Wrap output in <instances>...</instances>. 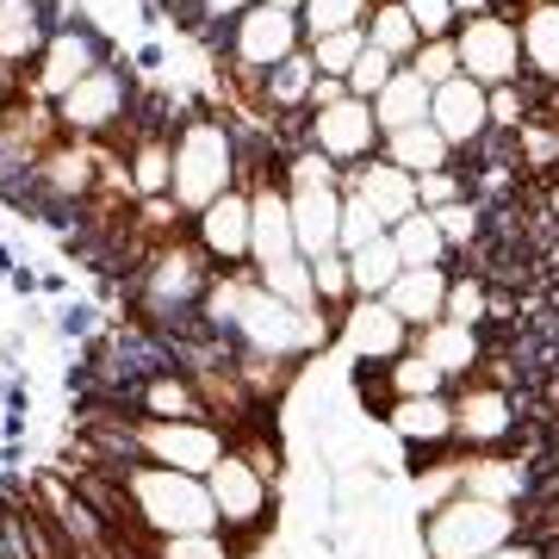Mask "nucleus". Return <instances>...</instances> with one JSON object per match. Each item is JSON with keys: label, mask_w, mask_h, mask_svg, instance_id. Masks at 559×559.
<instances>
[{"label": "nucleus", "mask_w": 559, "mask_h": 559, "mask_svg": "<svg viewBox=\"0 0 559 559\" xmlns=\"http://www.w3.org/2000/svg\"><path fill=\"white\" fill-rule=\"evenodd\" d=\"M522 535H528V510L473 498V491H460V498H448L441 510L417 516L423 559H491Z\"/></svg>", "instance_id": "obj_4"}, {"label": "nucleus", "mask_w": 559, "mask_h": 559, "mask_svg": "<svg viewBox=\"0 0 559 559\" xmlns=\"http://www.w3.org/2000/svg\"><path fill=\"white\" fill-rule=\"evenodd\" d=\"M299 124V143H311V150H323V156L336 162L342 175L348 168H360V162H373L385 150V131L380 119H373V100H336V106H323V112H305Z\"/></svg>", "instance_id": "obj_10"}, {"label": "nucleus", "mask_w": 559, "mask_h": 559, "mask_svg": "<svg viewBox=\"0 0 559 559\" xmlns=\"http://www.w3.org/2000/svg\"><path fill=\"white\" fill-rule=\"evenodd\" d=\"M522 25V69L528 81H540L547 94L559 87V0H528L516 13Z\"/></svg>", "instance_id": "obj_23"}, {"label": "nucleus", "mask_w": 559, "mask_h": 559, "mask_svg": "<svg viewBox=\"0 0 559 559\" xmlns=\"http://www.w3.org/2000/svg\"><path fill=\"white\" fill-rule=\"evenodd\" d=\"M131 417H156V423H187V417H212L200 399V380L187 373V367H162V373H150V380L131 392V404H124Z\"/></svg>", "instance_id": "obj_19"}, {"label": "nucleus", "mask_w": 559, "mask_h": 559, "mask_svg": "<svg viewBox=\"0 0 559 559\" xmlns=\"http://www.w3.org/2000/svg\"><path fill=\"white\" fill-rule=\"evenodd\" d=\"M305 50V25L299 13H280V7H249L230 32H224V62H230V75L242 81V100L261 87L267 69H280L286 57H299Z\"/></svg>", "instance_id": "obj_7"}, {"label": "nucleus", "mask_w": 559, "mask_h": 559, "mask_svg": "<svg viewBox=\"0 0 559 559\" xmlns=\"http://www.w3.org/2000/svg\"><path fill=\"white\" fill-rule=\"evenodd\" d=\"M336 100H348V81L318 75V87H311V112H323V106H336Z\"/></svg>", "instance_id": "obj_46"}, {"label": "nucleus", "mask_w": 559, "mask_h": 559, "mask_svg": "<svg viewBox=\"0 0 559 559\" xmlns=\"http://www.w3.org/2000/svg\"><path fill=\"white\" fill-rule=\"evenodd\" d=\"M392 249H399L404 267H454V249L441 237L436 212H411L404 224H392Z\"/></svg>", "instance_id": "obj_27"}, {"label": "nucleus", "mask_w": 559, "mask_h": 559, "mask_svg": "<svg viewBox=\"0 0 559 559\" xmlns=\"http://www.w3.org/2000/svg\"><path fill=\"white\" fill-rule=\"evenodd\" d=\"M150 7H162V13H180V7H187V0H150Z\"/></svg>", "instance_id": "obj_53"}, {"label": "nucleus", "mask_w": 559, "mask_h": 559, "mask_svg": "<svg viewBox=\"0 0 559 559\" xmlns=\"http://www.w3.org/2000/svg\"><path fill=\"white\" fill-rule=\"evenodd\" d=\"M491 559H547V547H540L535 535H522V540H510L503 554H491Z\"/></svg>", "instance_id": "obj_48"}, {"label": "nucleus", "mask_w": 559, "mask_h": 559, "mask_svg": "<svg viewBox=\"0 0 559 559\" xmlns=\"http://www.w3.org/2000/svg\"><path fill=\"white\" fill-rule=\"evenodd\" d=\"M448 498H460V454L454 460H417V466H411V510L429 516V510H441Z\"/></svg>", "instance_id": "obj_30"}, {"label": "nucleus", "mask_w": 559, "mask_h": 559, "mask_svg": "<svg viewBox=\"0 0 559 559\" xmlns=\"http://www.w3.org/2000/svg\"><path fill=\"white\" fill-rule=\"evenodd\" d=\"M417 193H423V212H441V205H460L473 200V175L466 168H436V175H417Z\"/></svg>", "instance_id": "obj_41"}, {"label": "nucleus", "mask_w": 559, "mask_h": 559, "mask_svg": "<svg viewBox=\"0 0 559 559\" xmlns=\"http://www.w3.org/2000/svg\"><path fill=\"white\" fill-rule=\"evenodd\" d=\"M267 7H280V13H305V0H267Z\"/></svg>", "instance_id": "obj_52"}, {"label": "nucleus", "mask_w": 559, "mask_h": 559, "mask_svg": "<svg viewBox=\"0 0 559 559\" xmlns=\"http://www.w3.org/2000/svg\"><path fill=\"white\" fill-rule=\"evenodd\" d=\"M367 44H373V50H385L399 69L417 57V50H423V32H417V20L404 13V0H380V7L367 13Z\"/></svg>", "instance_id": "obj_28"}, {"label": "nucleus", "mask_w": 559, "mask_h": 559, "mask_svg": "<svg viewBox=\"0 0 559 559\" xmlns=\"http://www.w3.org/2000/svg\"><path fill=\"white\" fill-rule=\"evenodd\" d=\"M311 280H318L323 311H348V305H355V274H348V255H342V249L311 255Z\"/></svg>", "instance_id": "obj_38"}, {"label": "nucleus", "mask_w": 559, "mask_h": 559, "mask_svg": "<svg viewBox=\"0 0 559 559\" xmlns=\"http://www.w3.org/2000/svg\"><path fill=\"white\" fill-rule=\"evenodd\" d=\"M404 13L417 20L423 38H454L460 32V7L454 0H404Z\"/></svg>", "instance_id": "obj_44"}, {"label": "nucleus", "mask_w": 559, "mask_h": 559, "mask_svg": "<svg viewBox=\"0 0 559 559\" xmlns=\"http://www.w3.org/2000/svg\"><path fill=\"white\" fill-rule=\"evenodd\" d=\"M516 162L528 175H559V119L554 112H535L516 131Z\"/></svg>", "instance_id": "obj_33"}, {"label": "nucleus", "mask_w": 559, "mask_h": 559, "mask_svg": "<svg viewBox=\"0 0 559 559\" xmlns=\"http://www.w3.org/2000/svg\"><path fill=\"white\" fill-rule=\"evenodd\" d=\"M547 112H554V119H559V87H554V94H547Z\"/></svg>", "instance_id": "obj_55"}, {"label": "nucleus", "mask_w": 559, "mask_h": 559, "mask_svg": "<svg viewBox=\"0 0 559 559\" xmlns=\"http://www.w3.org/2000/svg\"><path fill=\"white\" fill-rule=\"evenodd\" d=\"M131 436H138V460H150V466H175V473H193V479H205V473L237 448V436H230L218 417H187V423L131 417Z\"/></svg>", "instance_id": "obj_8"}, {"label": "nucleus", "mask_w": 559, "mask_h": 559, "mask_svg": "<svg viewBox=\"0 0 559 559\" xmlns=\"http://www.w3.org/2000/svg\"><path fill=\"white\" fill-rule=\"evenodd\" d=\"M13 293H20V299H32V293H38V274H32V267H20V274H13Z\"/></svg>", "instance_id": "obj_50"}, {"label": "nucleus", "mask_w": 559, "mask_h": 559, "mask_svg": "<svg viewBox=\"0 0 559 559\" xmlns=\"http://www.w3.org/2000/svg\"><path fill=\"white\" fill-rule=\"evenodd\" d=\"M293 193V242L299 255H330L342 249V187H286Z\"/></svg>", "instance_id": "obj_18"}, {"label": "nucleus", "mask_w": 559, "mask_h": 559, "mask_svg": "<svg viewBox=\"0 0 559 559\" xmlns=\"http://www.w3.org/2000/svg\"><path fill=\"white\" fill-rule=\"evenodd\" d=\"M460 44V75H473L479 87H510V81H528L522 69V25L516 13H479V20H460L454 32Z\"/></svg>", "instance_id": "obj_11"}, {"label": "nucleus", "mask_w": 559, "mask_h": 559, "mask_svg": "<svg viewBox=\"0 0 559 559\" xmlns=\"http://www.w3.org/2000/svg\"><path fill=\"white\" fill-rule=\"evenodd\" d=\"M305 50H311V62H318V75L348 81V69H355L360 50H367V25H355V32H330V38H311Z\"/></svg>", "instance_id": "obj_36"}, {"label": "nucleus", "mask_w": 559, "mask_h": 559, "mask_svg": "<svg viewBox=\"0 0 559 559\" xmlns=\"http://www.w3.org/2000/svg\"><path fill=\"white\" fill-rule=\"evenodd\" d=\"M436 224H441V237H448L454 255H473V249L485 242V230H491V212H485L479 200H460V205H441Z\"/></svg>", "instance_id": "obj_35"}, {"label": "nucleus", "mask_w": 559, "mask_h": 559, "mask_svg": "<svg viewBox=\"0 0 559 559\" xmlns=\"http://www.w3.org/2000/svg\"><path fill=\"white\" fill-rule=\"evenodd\" d=\"M367 13H373V0H305V44L330 38V32H355V25H367Z\"/></svg>", "instance_id": "obj_34"}, {"label": "nucleus", "mask_w": 559, "mask_h": 559, "mask_svg": "<svg viewBox=\"0 0 559 559\" xmlns=\"http://www.w3.org/2000/svg\"><path fill=\"white\" fill-rule=\"evenodd\" d=\"M392 75H399V62L385 57V50H373V44H367V50H360V62L348 69V94H355V100H380Z\"/></svg>", "instance_id": "obj_43"}, {"label": "nucleus", "mask_w": 559, "mask_h": 559, "mask_svg": "<svg viewBox=\"0 0 559 559\" xmlns=\"http://www.w3.org/2000/svg\"><path fill=\"white\" fill-rule=\"evenodd\" d=\"M119 50H112V32H106L100 20H87L75 0H69V13L57 20V32L44 38L38 62L20 75V100H38V106H57L69 87H81V81L94 75L100 62H112Z\"/></svg>", "instance_id": "obj_5"}, {"label": "nucleus", "mask_w": 559, "mask_h": 559, "mask_svg": "<svg viewBox=\"0 0 559 559\" xmlns=\"http://www.w3.org/2000/svg\"><path fill=\"white\" fill-rule=\"evenodd\" d=\"M498 7H503V13H522V7H528V0H498Z\"/></svg>", "instance_id": "obj_54"}, {"label": "nucleus", "mask_w": 559, "mask_h": 559, "mask_svg": "<svg viewBox=\"0 0 559 559\" xmlns=\"http://www.w3.org/2000/svg\"><path fill=\"white\" fill-rule=\"evenodd\" d=\"M0 274H7V280L20 274V255H13V242H0Z\"/></svg>", "instance_id": "obj_51"}, {"label": "nucleus", "mask_w": 559, "mask_h": 559, "mask_svg": "<svg viewBox=\"0 0 559 559\" xmlns=\"http://www.w3.org/2000/svg\"><path fill=\"white\" fill-rule=\"evenodd\" d=\"M342 187H355L360 200L380 212L385 230H392V224H404L411 212H423L417 175H411V168H399V162H385V156H373V162H360V168H348V175H342Z\"/></svg>", "instance_id": "obj_16"}, {"label": "nucleus", "mask_w": 559, "mask_h": 559, "mask_svg": "<svg viewBox=\"0 0 559 559\" xmlns=\"http://www.w3.org/2000/svg\"><path fill=\"white\" fill-rule=\"evenodd\" d=\"M373 7H380V0H373Z\"/></svg>", "instance_id": "obj_56"}, {"label": "nucleus", "mask_w": 559, "mask_h": 559, "mask_svg": "<svg viewBox=\"0 0 559 559\" xmlns=\"http://www.w3.org/2000/svg\"><path fill=\"white\" fill-rule=\"evenodd\" d=\"M385 380H392V399H436V392H454L448 373H441L423 348H411V355L392 360V367H385Z\"/></svg>", "instance_id": "obj_31"}, {"label": "nucleus", "mask_w": 559, "mask_h": 559, "mask_svg": "<svg viewBox=\"0 0 559 559\" xmlns=\"http://www.w3.org/2000/svg\"><path fill=\"white\" fill-rule=\"evenodd\" d=\"M13 106H20V75H13V69L0 62V124L13 119Z\"/></svg>", "instance_id": "obj_47"}, {"label": "nucleus", "mask_w": 559, "mask_h": 559, "mask_svg": "<svg viewBox=\"0 0 559 559\" xmlns=\"http://www.w3.org/2000/svg\"><path fill=\"white\" fill-rule=\"evenodd\" d=\"M380 156H385V162H399V168H411V175H436V168H454V162H460L436 124H411V131H392Z\"/></svg>", "instance_id": "obj_26"}, {"label": "nucleus", "mask_w": 559, "mask_h": 559, "mask_svg": "<svg viewBox=\"0 0 559 559\" xmlns=\"http://www.w3.org/2000/svg\"><path fill=\"white\" fill-rule=\"evenodd\" d=\"M261 286L274 293V299H286L293 311H323V299H318V280H311V261L305 255H293V261H280V267H261Z\"/></svg>", "instance_id": "obj_32"}, {"label": "nucleus", "mask_w": 559, "mask_h": 559, "mask_svg": "<svg viewBox=\"0 0 559 559\" xmlns=\"http://www.w3.org/2000/svg\"><path fill=\"white\" fill-rule=\"evenodd\" d=\"M0 559H7V554H0Z\"/></svg>", "instance_id": "obj_57"}, {"label": "nucleus", "mask_w": 559, "mask_h": 559, "mask_svg": "<svg viewBox=\"0 0 559 559\" xmlns=\"http://www.w3.org/2000/svg\"><path fill=\"white\" fill-rule=\"evenodd\" d=\"M460 20H479V13H498V0H454Z\"/></svg>", "instance_id": "obj_49"}, {"label": "nucleus", "mask_w": 559, "mask_h": 559, "mask_svg": "<svg viewBox=\"0 0 559 559\" xmlns=\"http://www.w3.org/2000/svg\"><path fill=\"white\" fill-rule=\"evenodd\" d=\"M193 242L205 249V261L218 274H242L249 267V242H255V205H249V187H230L224 200H212L193 218Z\"/></svg>", "instance_id": "obj_14"}, {"label": "nucleus", "mask_w": 559, "mask_h": 559, "mask_svg": "<svg viewBox=\"0 0 559 559\" xmlns=\"http://www.w3.org/2000/svg\"><path fill=\"white\" fill-rule=\"evenodd\" d=\"M348 274H355V299H385V293H392V280L404 274L399 249H392V230H385L380 242L355 249V255H348Z\"/></svg>", "instance_id": "obj_29"}, {"label": "nucleus", "mask_w": 559, "mask_h": 559, "mask_svg": "<svg viewBox=\"0 0 559 559\" xmlns=\"http://www.w3.org/2000/svg\"><path fill=\"white\" fill-rule=\"evenodd\" d=\"M138 261L143 267H138V286L131 293H138V311L156 336H175L180 323H193L205 311V293H212L218 267L205 261L193 230L187 237H168V242H143Z\"/></svg>", "instance_id": "obj_3"}, {"label": "nucleus", "mask_w": 559, "mask_h": 559, "mask_svg": "<svg viewBox=\"0 0 559 559\" xmlns=\"http://www.w3.org/2000/svg\"><path fill=\"white\" fill-rule=\"evenodd\" d=\"M124 491V535L162 540V535H224L218 503H212V485L193 479V473H175V466H131L119 473Z\"/></svg>", "instance_id": "obj_1"}, {"label": "nucleus", "mask_w": 559, "mask_h": 559, "mask_svg": "<svg viewBox=\"0 0 559 559\" xmlns=\"http://www.w3.org/2000/svg\"><path fill=\"white\" fill-rule=\"evenodd\" d=\"M460 491H473V498H491V503H528L535 491V473H528V460H510L498 454H460Z\"/></svg>", "instance_id": "obj_20"}, {"label": "nucleus", "mask_w": 559, "mask_h": 559, "mask_svg": "<svg viewBox=\"0 0 559 559\" xmlns=\"http://www.w3.org/2000/svg\"><path fill=\"white\" fill-rule=\"evenodd\" d=\"M138 75H131V62H100L94 75L69 87L57 100V131L69 138H87V143H119L131 124H138Z\"/></svg>", "instance_id": "obj_6"}, {"label": "nucleus", "mask_w": 559, "mask_h": 559, "mask_svg": "<svg viewBox=\"0 0 559 559\" xmlns=\"http://www.w3.org/2000/svg\"><path fill=\"white\" fill-rule=\"evenodd\" d=\"M230 187H242V138L237 124L218 119L212 106H187L175 119V187L168 200L200 218L212 200H224Z\"/></svg>", "instance_id": "obj_2"}, {"label": "nucleus", "mask_w": 559, "mask_h": 559, "mask_svg": "<svg viewBox=\"0 0 559 559\" xmlns=\"http://www.w3.org/2000/svg\"><path fill=\"white\" fill-rule=\"evenodd\" d=\"M417 348L436 360L441 373H448V385L473 380V373H479V360H485V336L473 330V323H454V318H441V323H429V330H417Z\"/></svg>", "instance_id": "obj_24"}, {"label": "nucleus", "mask_w": 559, "mask_h": 559, "mask_svg": "<svg viewBox=\"0 0 559 559\" xmlns=\"http://www.w3.org/2000/svg\"><path fill=\"white\" fill-rule=\"evenodd\" d=\"M429 124L448 138V150H454V156H473V150L491 138V87H479L473 75H454L448 87H436Z\"/></svg>", "instance_id": "obj_15"}, {"label": "nucleus", "mask_w": 559, "mask_h": 559, "mask_svg": "<svg viewBox=\"0 0 559 559\" xmlns=\"http://www.w3.org/2000/svg\"><path fill=\"white\" fill-rule=\"evenodd\" d=\"M404 69H417L429 87H448V81L460 75V44L454 38H423V50L404 62Z\"/></svg>", "instance_id": "obj_42"}, {"label": "nucleus", "mask_w": 559, "mask_h": 559, "mask_svg": "<svg viewBox=\"0 0 559 559\" xmlns=\"http://www.w3.org/2000/svg\"><path fill=\"white\" fill-rule=\"evenodd\" d=\"M336 348L355 360V367H392L399 355L417 348V330H411L385 299H355L336 318Z\"/></svg>", "instance_id": "obj_12"}, {"label": "nucleus", "mask_w": 559, "mask_h": 559, "mask_svg": "<svg viewBox=\"0 0 559 559\" xmlns=\"http://www.w3.org/2000/svg\"><path fill=\"white\" fill-rule=\"evenodd\" d=\"M380 237H385L380 212L360 200L355 187H342V255H355V249H367V242H380Z\"/></svg>", "instance_id": "obj_39"}, {"label": "nucleus", "mask_w": 559, "mask_h": 559, "mask_svg": "<svg viewBox=\"0 0 559 559\" xmlns=\"http://www.w3.org/2000/svg\"><path fill=\"white\" fill-rule=\"evenodd\" d=\"M448 286H454V267H404V274L392 280L385 305H392L411 330H429V323L448 318Z\"/></svg>", "instance_id": "obj_21"}, {"label": "nucleus", "mask_w": 559, "mask_h": 559, "mask_svg": "<svg viewBox=\"0 0 559 559\" xmlns=\"http://www.w3.org/2000/svg\"><path fill=\"white\" fill-rule=\"evenodd\" d=\"M311 87H318V62H311V50H299V57H286L280 69H267L261 87L242 106H255L261 119H274V124H293L311 112Z\"/></svg>", "instance_id": "obj_17"}, {"label": "nucleus", "mask_w": 559, "mask_h": 559, "mask_svg": "<svg viewBox=\"0 0 559 559\" xmlns=\"http://www.w3.org/2000/svg\"><path fill=\"white\" fill-rule=\"evenodd\" d=\"M143 554L150 559H237V540L230 535H162V540H143Z\"/></svg>", "instance_id": "obj_37"}, {"label": "nucleus", "mask_w": 559, "mask_h": 559, "mask_svg": "<svg viewBox=\"0 0 559 559\" xmlns=\"http://www.w3.org/2000/svg\"><path fill=\"white\" fill-rule=\"evenodd\" d=\"M448 318L454 323H491V286H485V274H454V286H448Z\"/></svg>", "instance_id": "obj_40"}, {"label": "nucleus", "mask_w": 559, "mask_h": 559, "mask_svg": "<svg viewBox=\"0 0 559 559\" xmlns=\"http://www.w3.org/2000/svg\"><path fill=\"white\" fill-rule=\"evenodd\" d=\"M57 330H62V336H75V342H94V305L69 299V305L57 311Z\"/></svg>", "instance_id": "obj_45"}, {"label": "nucleus", "mask_w": 559, "mask_h": 559, "mask_svg": "<svg viewBox=\"0 0 559 559\" xmlns=\"http://www.w3.org/2000/svg\"><path fill=\"white\" fill-rule=\"evenodd\" d=\"M429 106H436V87L417 75V69H399V75L385 81V94L373 100V119H380V131L392 138V131H411V124H429Z\"/></svg>", "instance_id": "obj_25"}, {"label": "nucleus", "mask_w": 559, "mask_h": 559, "mask_svg": "<svg viewBox=\"0 0 559 559\" xmlns=\"http://www.w3.org/2000/svg\"><path fill=\"white\" fill-rule=\"evenodd\" d=\"M205 485H212V503H218V522H224V535L230 540H261L267 528H274L280 485L261 479L242 448H230V454L205 473Z\"/></svg>", "instance_id": "obj_9"}, {"label": "nucleus", "mask_w": 559, "mask_h": 559, "mask_svg": "<svg viewBox=\"0 0 559 559\" xmlns=\"http://www.w3.org/2000/svg\"><path fill=\"white\" fill-rule=\"evenodd\" d=\"M516 399H510V385H491V380H466L454 392V441L466 454H498L510 448L516 436Z\"/></svg>", "instance_id": "obj_13"}, {"label": "nucleus", "mask_w": 559, "mask_h": 559, "mask_svg": "<svg viewBox=\"0 0 559 559\" xmlns=\"http://www.w3.org/2000/svg\"><path fill=\"white\" fill-rule=\"evenodd\" d=\"M385 429H392L404 448H448V441H454V392H436V399H392Z\"/></svg>", "instance_id": "obj_22"}]
</instances>
